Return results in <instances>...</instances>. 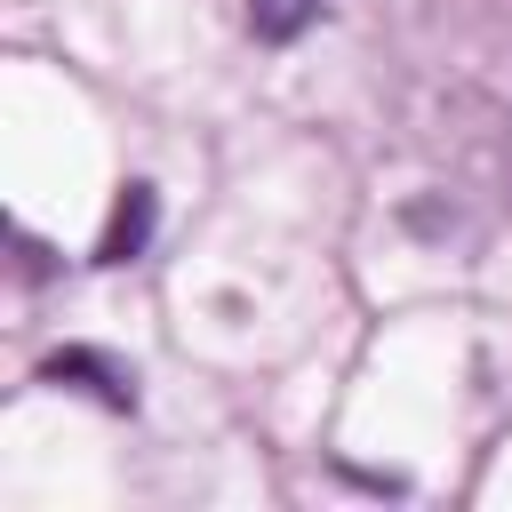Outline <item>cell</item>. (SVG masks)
Returning <instances> with one entry per match:
<instances>
[{
  "instance_id": "3957f363",
  "label": "cell",
  "mask_w": 512,
  "mask_h": 512,
  "mask_svg": "<svg viewBox=\"0 0 512 512\" xmlns=\"http://www.w3.org/2000/svg\"><path fill=\"white\" fill-rule=\"evenodd\" d=\"M320 8H328V0H248V32L280 48V40L312 32V24H320Z\"/></svg>"
},
{
  "instance_id": "6da1fadb",
  "label": "cell",
  "mask_w": 512,
  "mask_h": 512,
  "mask_svg": "<svg viewBox=\"0 0 512 512\" xmlns=\"http://www.w3.org/2000/svg\"><path fill=\"white\" fill-rule=\"evenodd\" d=\"M40 384H72V392H88V400H104V408H136V376H128L112 352H88V344L48 352V360H40Z\"/></svg>"
},
{
  "instance_id": "7a4b0ae2",
  "label": "cell",
  "mask_w": 512,
  "mask_h": 512,
  "mask_svg": "<svg viewBox=\"0 0 512 512\" xmlns=\"http://www.w3.org/2000/svg\"><path fill=\"white\" fill-rule=\"evenodd\" d=\"M152 224H160V192H152V184H120L112 224H104V240H96V264H136V256L152 248Z\"/></svg>"
}]
</instances>
